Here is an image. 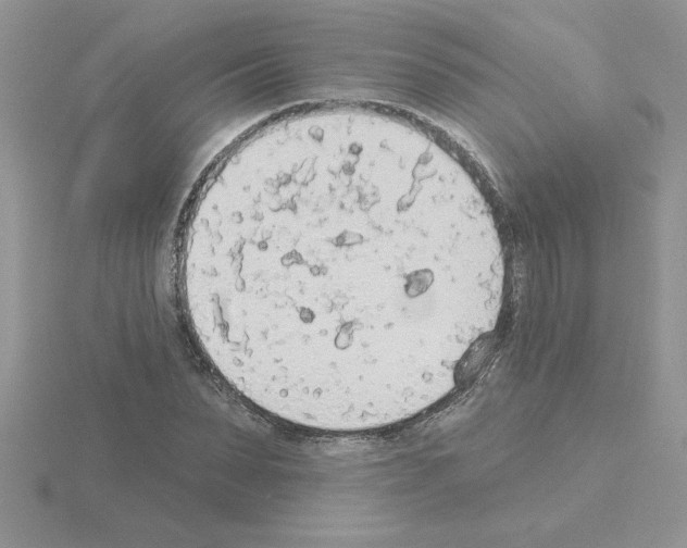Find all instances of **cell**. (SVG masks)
<instances>
[{
    "mask_svg": "<svg viewBox=\"0 0 687 548\" xmlns=\"http://www.w3.org/2000/svg\"><path fill=\"white\" fill-rule=\"evenodd\" d=\"M473 201L435 161L361 133L237 171L192 214L183 283L220 374L295 424L409 416L472 345L489 284Z\"/></svg>",
    "mask_w": 687,
    "mask_h": 548,
    "instance_id": "1",
    "label": "cell"
}]
</instances>
